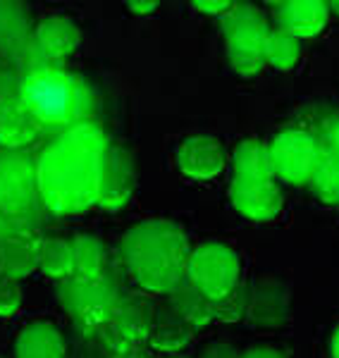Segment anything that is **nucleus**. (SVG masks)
Listing matches in <instances>:
<instances>
[{
  "instance_id": "obj_18",
  "label": "nucleus",
  "mask_w": 339,
  "mask_h": 358,
  "mask_svg": "<svg viewBox=\"0 0 339 358\" xmlns=\"http://www.w3.org/2000/svg\"><path fill=\"white\" fill-rule=\"evenodd\" d=\"M192 334H194V327L187 325L170 303L153 310L148 346H153L156 351H163V354L180 351L192 342Z\"/></svg>"
},
{
  "instance_id": "obj_10",
  "label": "nucleus",
  "mask_w": 339,
  "mask_h": 358,
  "mask_svg": "<svg viewBox=\"0 0 339 358\" xmlns=\"http://www.w3.org/2000/svg\"><path fill=\"white\" fill-rule=\"evenodd\" d=\"M273 8L280 31L298 41L318 36L330 20V3L323 0H287V3H275Z\"/></svg>"
},
{
  "instance_id": "obj_35",
  "label": "nucleus",
  "mask_w": 339,
  "mask_h": 358,
  "mask_svg": "<svg viewBox=\"0 0 339 358\" xmlns=\"http://www.w3.org/2000/svg\"><path fill=\"white\" fill-rule=\"evenodd\" d=\"M335 148H337V158H339V127L335 129Z\"/></svg>"
},
{
  "instance_id": "obj_5",
  "label": "nucleus",
  "mask_w": 339,
  "mask_h": 358,
  "mask_svg": "<svg viewBox=\"0 0 339 358\" xmlns=\"http://www.w3.org/2000/svg\"><path fill=\"white\" fill-rule=\"evenodd\" d=\"M239 258L232 248L222 244H201L192 248L187 280L201 289L210 301L227 296L239 285Z\"/></svg>"
},
{
  "instance_id": "obj_26",
  "label": "nucleus",
  "mask_w": 339,
  "mask_h": 358,
  "mask_svg": "<svg viewBox=\"0 0 339 358\" xmlns=\"http://www.w3.org/2000/svg\"><path fill=\"white\" fill-rule=\"evenodd\" d=\"M227 57L229 65L234 67V72L241 77H256L263 67H266V57L261 50L241 48V45H227Z\"/></svg>"
},
{
  "instance_id": "obj_34",
  "label": "nucleus",
  "mask_w": 339,
  "mask_h": 358,
  "mask_svg": "<svg viewBox=\"0 0 339 358\" xmlns=\"http://www.w3.org/2000/svg\"><path fill=\"white\" fill-rule=\"evenodd\" d=\"M330 13L339 15V0H335V3H330Z\"/></svg>"
},
{
  "instance_id": "obj_24",
  "label": "nucleus",
  "mask_w": 339,
  "mask_h": 358,
  "mask_svg": "<svg viewBox=\"0 0 339 358\" xmlns=\"http://www.w3.org/2000/svg\"><path fill=\"white\" fill-rule=\"evenodd\" d=\"M311 187L320 201L339 206V158L337 155L323 158V163L318 165V170H315V175L311 179Z\"/></svg>"
},
{
  "instance_id": "obj_11",
  "label": "nucleus",
  "mask_w": 339,
  "mask_h": 358,
  "mask_svg": "<svg viewBox=\"0 0 339 358\" xmlns=\"http://www.w3.org/2000/svg\"><path fill=\"white\" fill-rule=\"evenodd\" d=\"M289 317V292L277 280H258L249 287L246 320L263 327H280Z\"/></svg>"
},
{
  "instance_id": "obj_28",
  "label": "nucleus",
  "mask_w": 339,
  "mask_h": 358,
  "mask_svg": "<svg viewBox=\"0 0 339 358\" xmlns=\"http://www.w3.org/2000/svg\"><path fill=\"white\" fill-rule=\"evenodd\" d=\"M234 3H229V0H196L194 3V8L199 10V13L203 15H227L229 10H232Z\"/></svg>"
},
{
  "instance_id": "obj_25",
  "label": "nucleus",
  "mask_w": 339,
  "mask_h": 358,
  "mask_svg": "<svg viewBox=\"0 0 339 358\" xmlns=\"http://www.w3.org/2000/svg\"><path fill=\"white\" fill-rule=\"evenodd\" d=\"M246 306H249V287L239 282L227 296L212 301V317L220 322H239L246 317Z\"/></svg>"
},
{
  "instance_id": "obj_32",
  "label": "nucleus",
  "mask_w": 339,
  "mask_h": 358,
  "mask_svg": "<svg viewBox=\"0 0 339 358\" xmlns=\"http://www.w3.org/2000/svg\"><path fill=\"white\" fill-rule=\"evenodd\" d=\"M113 358H151L146 346H136V349H129V351H122V354H115Z\"/></svg>"
},
{
  "instance_id": "obj_13",
  "label": "nucleus",
  "mask_w": 339,
  "mask_h": 358,
  "mask_svg": "<svg viewBox=\"0 0 339 358\" xmlns=\"http://www.w3.org/2000/svg\"><path fill=\"white\" fill-rule=\"evenodd\" d=\"M180 170L192 179H212L227 165V155L222 143L215 136H192L180 146L177 153Z\"/></svg>"
},
{
  "instance_id": "obj_17",
  "label": "nucleus",
  "mask_w": 339,
  "mask_h": 358,
  "mask_svg": "<svg viewBox=\"0 0 339 358\" xmlns=\"http://www.w3.org/2000/svg\"><path fill=\"white\" fill-rule=\"evenodd\" d=\"M67 346L60 330L50 322H31L15 342V358H65Z\"/></svg>"
},
{
  "instance_id": "obj_33",
  "label": "nucleus",
  "mask_w": 339,
  "mask_h": 358,
  "mask_svg": "<svg viewBox=\"0 0 339 358\" xmlns=\"http://www.w3.org/2000/svg\"><path fill=\"white\" fill-rule=\"evenodd\" d=\"M332 356L339 358V330L335 332V339H332Z\"/></svg>"
},
{
  "instance_id": "obj_16",
  "label": "nucleus",
  "mask_w": 339,
  "mask_h": 358,
  "mask_svg": "<svg viewBox=\"0 0 339 358\" xmlns=\"http://www.w3.org/2000/svg\"><path fill=\"white\" fill-rule=\"evenodd\" d=\"M41 241L31 234L10 236L0 244V275L20 282L22 277H29L38 268V251Z\"/></svg>"
},
{
  "instance_id": "obj_8",
  "label": "nucleus",
  "mask_w": 339,
  "mask_h": 358,
  "mask_svg": "<svg viewBox=\"0 0 339 358\" xmlns=\"http://www.w3.org/2000/svg\"><path fill=\"white\" fill-rule=\"evenodd\" d=\"M153 310L156 308L141 301V299L122 301L117 313L108 322V327L101 330L108 349H113L115 354H122V351L136 349V346H146L153 322Z\"/></svg>"
},
{
  "instance_id": "obj_36",
  "label": "nucleus",
  "mask_w": 339,
  "mask_h": 358,
  "mask_svg": "<svg viewBox=\"0 0 339 358\" xmlns=\"http://www.w3.org/2000/svg\"><path fill=\"white\" fill-rule=\"evenodd\" d=\"M0 358H3V356H0Z\"/></svg>"
},
{
  "instance_id": "obj_14",
  "label": "nucleus",
  "mask_w": 339,
  "mask_h": 358,
  "mask_svg": "<svg viewBox=\"0 0 339 358\" xmlns=\"http://www.w3.org/2000/svg\"><path fill=\"white\" fill-rule=\"evenodd\" d=\"M41 124L24 108L20 98L0 101V146L22 148L36 138Z\"/></svg>"
},
{
  "instance_id": "obj_23",
  "label": "nucleus",
  "mask_w": 339,
  "mask_h": 358,
  "mask_svg": "<svg viewBox=\"0 0 339 358\" xmlns=\"http://www.w3.org/2000/svg\"><path fill=\"white\" fill-rule=\"evenodd\" d=\"M263 57H266V65H273L280 72H289L291 67L298 62L301 57V41L289 34L280 31V29H273L270 36L263 43Z\"/></svg>"
},
{
  "instance_id": "obj_31",
  "label": "nucleus",
  "mask_w": 339,
  "mask_h": 358,
  "mask_svg": "<svg viewBox=\"0 0 339 358\" xmlns=\"http://www.w3.org/2000/svg\"><path fill=\"white\" fill-rule=\"evenodd\" d=\"M127 8L136 15H151L153 10L158 8V3H153V0H146V3H141V0H131V3H127Z\"/></svg>"
},
{
  "instance_id": "obj_22",
  "label": "nucleus",
  "mask_w": 339,
  "mask_h": 358,
  "mask_svg": "<svg viewBox=\"0 0 339 358\" xmlns=\"http://www.w3.org/2000/svg\"><path fill=\"white\" fill-rule=\"evenodd\" d=\"M38 270L50 280H72V244L65 239H43L38 251Z\"/></svg>"
},
{
  "instance_id": "obj_20",
  "label": "nucleus",
  "mask_w": 339,
  "mask_h": 358,
  "mask_svg": "<svg viewBox=\"0 0 339 358\" xmlns=\"http://www.w3.org/2000/svg\"><path fill=\"white\" fill-rule=\"evenodd\" d=\"M70 244H72V280L77 282L101 280L103 270H106V246L91 234L74 236Z\"/></svg>"
},
{
  "instance_id": "obj_7",
  "label": "nucleus",
  "mask_w": 339,
  "mask_h": 358,
  "mask_svg": "<svg viewBox=\"0 0 339 358\" xmlns=\"http://www.w3.org/2000/svg\"><path fill=\"white\" fill-rule=\"evenodd\" d=\"M136 189V165L131 153L124 146L108 143L103 155L101 170V187H99V203L106 210H120L127 206Z\"/></svg>"
},
{
  "instance_id": "obj_1",
  "label": "nucleus",
  "mask_w": 339,
  "mask_h": 358,
  "mask_svg": "<svg viewBox=\"0 0 339 358\" xmlns=\"http://www.w3.org/2000/svg\"><path fill=\"white\" fill-rule=\"evenodd\" d=\"M108 143L110 141L101 127L82 122L65 129L45 148L36 165V187L50 210L57 215H74L99 203Z\"/></svg>"
},
{
  "instance_id": "obj_6",
  "label": "nucleus",
  "mask_w": 339,
  "mask_h": 358,
  "mask_svg": "<svg viewBox=\"0 0 339 358\" xmlns=\"http://www.w3.org/2000/svg\"><path fill=\"white\" fill-rule=\"evenodd\" d=\"M273 167L275 177H280L287 184H306L311 182L318 165L323 163L325 155L320 153L318 141L301 129L282 131L273 143Z\"/></svg>"
},
{
  "instance_id": "obj_9",
  "label": "nucleus",
  "mask_w": 339,
  "mask_h": 358,
  "mask_svg": "<svg viewBox=\"0 0 339 358\" xmlns=\"http://www.w3.org/2000/svg\"><path fill=\"white\" fill-rule=\"evenodd\" d=\"M229 201L244 217L256 222L273 220L282 210V192L275 182H251L234 177L229 187Z\"/></svg>"
},
{
  "instance_id": "obj_3",
  "label": "nucleus",
  "mask_w": 339,
  "mask_h": 358,
  "mask_svg": "<svg viewBox=\"0 0 339 358\" xmlns=\"http://www.w3.org/2000/svg\"><path fill=\"white\" fill-rule=\"evenodd\" d=\"M20 101L38 124L74 127L94 108V96L79 77L55 67H38L27 74Z\"/></svg>"
},
{
  "instance_id": "obj_27",
  "label": "nucleus",
  "mask_w": 339,
  "mask_h": 358,
  "mask_svg": "<svg viewBox=\"0 0 339 358\" xmlns=\"http://www.w3.org/2000/svg\"><path fill=\"white\" fill-rule=\"evenodd\" d=\"M22 306V287L17 280L0 275V317H13Z\"/></svg>"
},
{
  "instance_id": "obj_4",
  "label": "nucleus",
  "mask_w": 339,
  "mask_h": 358,
  "mask_svg": "<svg viewBox=\"0 0 339 358\" xmlns=\"http://www.w3.org/2000/svg\"><path fill=\"white\" fill-rule=\"evenodd\" d=\"M60 303L82 330L101 332L122 306V296L113 285H108L106 277L94 282L67 280L60 287Z\"/></svg>"
},
{
  "instance_id": "obj_12",
  "label": "nucleus",
  "mask_w": 339,
  "mask_h": 358,
  "mask_svg": "<svg viewBox=\"0 0 339 358\" xmlns=\"http://www.w3.org/2000/svg\"><path fill=\"white\" fill-rule=\"evenodd\" d=\"M222 31H225L227 45H241V48L263 50V43L270 36V24L263 10L251 3H234L227 15H222Z\"/></svg>"
},
{
  "instance_id": "obj_29",
  "label": "nucleus",
  "mask_w": 339,
  "mask_h": 358,
  "mask_svg": "<svg viewBox=\"0 0 339 358\" xmlns=\"http://www.w3.org/2000/svg\"><path fill=\"white\" fill-rule=\"evenodd\" d=\"M241 356L244 354H239L234 346H227V344H212L201 354V358H241Z\"/></svg>"
},
{
  "instance_id": "obj_30",
  "label": "nucleus",
  "mask_w": 339,
  "mask_h": 358,
  "mask_svg": "<svg viewBox=\"0 0 339 358\" xmlns=\"http://www.w3.org/2000/svg\"><path fill=\"white\" fill-rule=\"evenodd\" d=\"M241 358H287V356L280 354V351H275V349H268V346H258V349L246 351Z\"/></svg>"
},
{
  "instance_id": "obj_15",
  "label": "nucleus",
  "mask_w": 339,
  "mask_h": 358,
  "mask_svg": "<svg viewBox=\"0 0 339 358\" xmlns=\"http://www.w3.org/2000/svg\"><path fill=\"white\" fill-rule=\"evenodd\" d=\"M36 43L41 48V53H45L53 60H62V57L72 55L74 50L82 43V31L74 24L72 20L60 15L45 17L38 22L36 27Z\"/></svg>"
},
{
  "instance_id": "obj_19",
  "label": "nucleus",
  "mask_w": 339,
  "mask_h": 358,
  "mask_svg": "<svg viewBox=\"0 0 339 358\" xmlns=\"http://www.w3.org/2000/svg\"><path fill=\"white\" fill-rule=\"evenodd\" d=\"M234 177L251 179V182H275V167L270 143L256 141H241L234 151Z\"/></svg>"
},
{
  "instance_id": "obj_2",
  "label": "nucleus",
  "mask_w": 339,
  "mask_h": 358,
  "mask_svg": "<svg viewBox=\"0 0 339 358\" xmlns=\"http://www.w3.org/2000/svg\"><path fill=\"white\" fill-rule=\"evenodd\" d=\"M189 246L180 224L170 220H146L131 227L122 239V261L141 289L170 294L187 280Z\"/></svg>"
},
{
  "instance_id": "obj_21",
  "label": "nucleus",
  "mask_w": 339,
  "mask_h": 358,
  "mask_svg": "<svg viewBox=\"0 0 339 358\" xmlns=\"http://www.w3.org/2000/svg\"><path fill=\"white\" fill-rule=\"evenodd\" d=\"M170 306L180 313V317L187 325L194 327V330L210 325V322L215 320V317H212V301L201 289H196L189 280H184L177 289L170 292Z\"/></svg>"
}]
</instances>
